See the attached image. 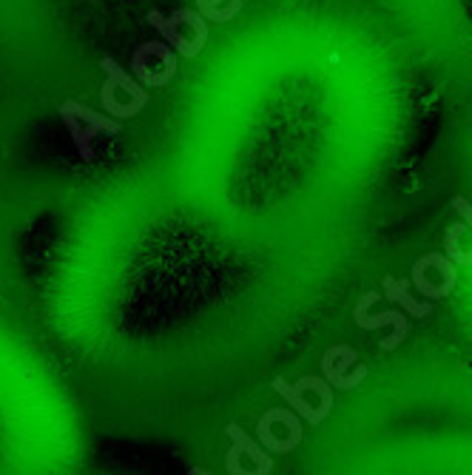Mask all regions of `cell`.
Segmentation results:
<instances>
[{
    "label": "cell",
    "mask_w": 472,
    "mask_h": 475,
    "mask_svg": "<svg viewBox=\"0 0 472 475\" xmlns=\"http://www.w3.org/2000/svg\"><path fill=\"white\" fill-rule=\"evenodd\" d=\"M225 435L231 438V442H240L245 455H250V461H257V467H253V472H257V475H268L270 470H274V461H270V455L262 450V444H257L253 438H248V433L240 425H228Z\"/></svg>",
    "instance_id": "9"
},
{
    "label": "cell",
    "mask_w": 472,
    "mask_h": 475,
    "mask_svg": "<svg viewBox=\"0 0 472 475\" xmlns=\"http://www.w3.org/2000/svg\"><path fill=\"white\" fill-rule=\"evenodd\" d=\"M296 388L299 390H313V393H319V398H322V405H319V413H322V418H328L331 413H333V385L328 379H316V376H304V379H299L296 381Z\"/></svg>",
    "instance_id": "13"
},
{
    "label": "cell",
    "mask_w": 472,
    "mask_h": 475,
    "mask_svg": "<svg viewBox=\"0 0 472 475\" xmlns=\"http://www.w3.org/2000/svg\"><path fill=\"white\" fill-rule=\"evenodd\" d=\"M145 21H149L151 29H157L162 38H166V43L174 51L183 54V58H196V54H199V49L191 43V38H186V34L179 32V23L174 21V17H166V14H159L157 9H151L149 14H145Z\"/></svg>",
    "instance_id": "6"
},
{
    "label": "cell",
    "mask_w": 472,
    "mask_h": 475,
    "mask_svg": "<svg viewBox=\"0 0 472 475\" xmlns=\"http://www.w3.org/2000/svg\"><path fill=\"white\" fill-rule=\"evenodd\" d=\"M353 364H356V351H353V347H348V344H333V347H328V351H324V356H322V376L331 381L333 390H353V388H359L361 381L368 379V373H370V368H365V364H359L356 373L348 376V370L353 368Z\"/></svg>",
    "instance_id": "5"
},
{
    "label": "cell",
    "mask_w": 472,
    "mask_h": 475,
    "mask_svg": "<svg viewBox=\"0 0 472 475\" xmlns=\"http://www.w3.org/2000/svg\"><path fill=\"white\" fill-rule=\"evenodd\" d=\"M257 442H259L265 450H270V452H287V450H294V444H290L287 438H279V435L274 433V418H270L268 413L259 418V435H257Z\"/></svg>",
    "instance_id": "14"
},
{
    "label": "cell",
    "mask_w": 472,
    "mask_h": 475,
    "mask_svg": "<svg viewBox=\"0 0 472 475\" xmlns=\"http://www.w3.org/2000/svg\"><path fill=\"white\" fill-rule=\"evenodd\" d=\"M274 390H277V393H279V396H282V398L287 401V405L294 407L299 416H304L311 425H322V422H324L322 413H319V407H313L311 401H307V398L302 396V390H299L296 385H287V381H285L282 376L274 379Z\"/></svg>",
    "instance_id": "8"
},
{
    "label": "cell",
    "mask_w": 472,
    "mask_h": 475,
    "mask_svg": "<svg viewBox=\"0 0 472 475\" xmlns=\"http://www.w3.org/2000/svg\"><path fill=\"white\" fill-rule=\"evenodd\" d=\"M464 231H467V223H456V225L447 228V233H444V253H447V257L456 262V265L472 268V251H464V248L458 245V240H461Z\"/></svg>",
    "instance_id": "12"
},
{
    "label": "cell",
    "mask_w": 472,
    "mask_h": 475,
    "mask_svg": "<svg viewBox=\"0 0 472 475\" xmlns=\"http://www.w3.org/2000/svg\"><path fill=\"white\" fill-rule=\"evenodd\" d=\"M60 120L66 123V129L71 134V142H75L77 154L83 157V162H92L95 160V149H92V140L97 134H120L123 125L114 120H108L105 114L95 112L77 100H68L60 105Z\"/></svg>",
    "instance_id": "2"
},
{
    "label": "cell",
    "mask_w": 472,
    "mask_h": 475,
    "mask_svg": "<svg viewBox=\"0 0 472 475\" xmlns=\"http://www.w3.org/2000/svg\"><path fill=\"white\" fill-rule=\"evenodd\" d=\"M373 302H378V294H376V290H368V294L356 302L353 319H356V324H359V327H365V331H378V327L393 324V336H390V339H385V342H378L381 351H387V353H390V351H395V347L407 339V333H410V322H407V316L402 314V310H387V314L370 316L368 310H370V305H373Z\"/></svg>",
    "instance_id": "4"
},
{
    "label": "cell",
    "mask_w": 472,
    "mask_h": 475,
    "mask_svg": "<svg viewBox=\"0 0 472 475\" xmlns=\"http://www.w3.org/2000/svg\"><path fill=\"white\" fill-rule=\"evenodd\" d=\"M424 270H427V262H424V257H419V260H415V265H413V285H415V290H419L424 299H444V297L452 294V290H456V288H449L447 282L432 285L424 277Z\"/></svg>",
    "instance_id": "10"
},
{
    "label": "cell",
    "mask_w": 472,
    "mask_h": 475,
    "mask_svg": "<svg viewBox=\"0 0 472 475\" xmlns=\"http://www.w3.org/2000/svg\"><path fill=\"white\" fill-rule=\"evenodd\" d=\"M132 71L142 86H168L177 78V54L168 43H142L132 58Z\"/></svg>",
    "instance_id": "3"
},
{
    "label": "cell",
    "mask_w": 472,
    "mask_h": 475,
    "mask_svg": "<svg viewBox=\"0 0 472 475\" xmlns=\"http://www.w3.org/2000/svg\"><path fill=\"white\" fill-rule=\"evenodd\" d=\"M196 12L205 17V21L216 23H228L236 14L242 12V0H231L228 6H220V0H196Z\"/></svg>",
    "instance_id": "11"
},
{
    "label": "cell",
    "mask_w": 472,
    "mask_h": 475,
    "mask_svg": "<svg viewBox=\"0 0 472 475\" xmlns=\"http://www.w3.org/2000/svg\"><path fill=\"white\" fill-rule=\"evenodd\" d=\"M385 297L390 302H398L402 305V310L407 316L413 319H424L432 314V305L430 302H419V299H413L410 297V290H407V279H395V277H385Z\"/></svg>",
    "instance_id": "7"
},
{
    "label": "cell",
    "mask_w": 472,
    "mask_h": 475,
    "mask_svg": "<svg viewBox=\"0 0 472 475\" xmlns=\"http://www.w3.org/2000/svg\"><path fill=\"white\" fill-rule=\"evenodd\" d=\"M242 444L240 442H233V447L228 450V472L231 475H242L245 470H242V464H240V459H242Z\"/></svg>",
    "instance_id": "15"
},
{
    "label": "cell",
    "mask_w": 472,
    "mask_h": 475,
    "mask_svg": "<svg viewBox=\"0 0 472 475\" xmlns=\"http://www.w3.org/2000/svg\"><path fill=\"white\" fill-rule=\"evenodd\" d=\"M452 208H456L464 223L472 228V203H469V199L467 196H456V199H452Z\"/></svg>",
    "instance_id": "16"
},
{
    "label": "cell",
    "mask_w": 472,
    "mask_h": 475,
    "mask_svg": "<svg viewBox=\"0 0 472 475\" xmlns=\"http://www.w3.org/2000/svg\"><path fill=\"white\" fill-rule=\"evenodd\" d=\"M100 69L105 71V83L100 88V100L105 112L117 120L137 117L145 105H149V91L142 88L140 80H134L114 58H103Z\"/></svg>",
    "instance_id": "1"
}]
</instances>
